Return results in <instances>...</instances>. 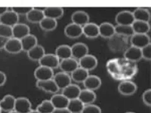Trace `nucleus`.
<instances>
[{
    "label": "nucleus",
    "instance_id": "39448f33",
    "mask_svg": "<svg viewBox=\"0 0 151 113\" xmlns=\"http://www.w3.org/2000/svg\"><path fill=\"white\" fill-rule=\"evenodd\" d=\"M40 66L48 67L52 69L59 67L60 60L55 54H45V55L39 60Z\"/></svg>",
    "mask_w": 151,
    "mask_h": 113
},
{
    "label": "nucleus",
    "instance_id": "423d86ee",
    "mask_svg": "<svg viewBox=\"0 0 151 113\" xmlns=\"http://www.w3.org/2000/svg\"><path fill=\"white\" fill-rule=\"evenodd\" d=\"M14 112L17 113H29L32 112L30 101L26 97H18L15 99Z\"/></svg>",
    "mask_w": 151,
    "mask_h": 113
},
{
    "label": "nucleus",
    "instance_id": "de8ad7c7",
    "mask_svg": "<svg viewBox=\"0 0 151 113\" xmlns=\"http://www.w3.org/2000/svg\"><path fill=\"white\" fill-rule=\"evenodd\" d=\"M7 10H9V8L6 6H0V16L4 14Z\"/></svg>",
    "mask_w": 151,
    "mask_h": 113
},
{
    "label": "nucleus",
    "instance_id": "473e14b6",
    "mask_svg": "<svg viewBox=\"0 0 151 113\" xmlns=\"http://www.w3.org/2000/svg\"><path fill=\"white\" fill-rule=\"evenodd\" d=\"M55 55L58 57L59 60H64V59L72 57L71 47L67 45H60L56 48Z\"/></svg>",
    "mask_w": 151,
    "mask_h": 113
},
{
    "label": "nucleus",
    "instance_id": "79ce46f5",
    "mask_svg": "<svg viewBox=\"0 0 151 113\" xmlns=\"http://www.w3.org/2000/svg\"><path fill=\"white\" fill-rule=\"evenodd\" d=\"M141 55H142V58L145 59L146 60H151V45H146L145 47L141 48Z\"/></svg>",
    "mask_w": 151,
    "mask_h": 113
},
{
    "label": "nucleus",
    "instance_id": "f704fd0d",
    "mask_svg": "<svg viewBox=\"0 0 151 113\" xmlns=\"http://www.w3.org/2000/svg\"><path fill=\"white\" fill-rule=\"evenodd\" d=\"M85 105L79 98L70 99L67 109L70 113H81L83 112Z\"/></svg>",
    "mask_w": 151,
    "mask_h": 113
},
{
    "label": "nucleus",
    "instance_id": "bb28decb",
    "mask_svg": "<svg viewBox=\"0 0 151 113\" xmlns=\"http://www.w3.org/2000/svg\"><path fill=\"white\" fill-rule=\"evenodd\" d=\"M26 17L29 22L33 23V24H40V21L45 17V16L43 14L42 10L33 8L26 14Z\"/></svg>",
    "mask_w": 151,
    "mask_h": 113
},
{
    "label": "nucleus",
    "instance_id": "2f4dec72",
    "mask_svg": "<svg viewBox=\"0 0 151 113\" xmlns=\"http://www.w3.org/2000/svg\"><path fill=\"white\" fill-rule=\"evenodd\" d=\"M89 71L86 70L85 69L79 67L77 69H76L73 72H71V79L75 81L76 82L82 83L85 81V79L88 77Z\"/></svg>",
    "mask_w": 151,
    "mask_h": 113
},
{
    "label": "nucleus",
    "instance_id": "7c9ffc66",
    "mask_svg": "<svg viewBox=\"0 0 151 113\" xmlns=\"http://www.w3.org/2000/svg\"><path fill=\"white\" fill-rule=\"evenodd\" d=\"M134 21H141L149 22L150 21V13L149 11L144 8H137L132 12Z\"/></svg>",
    "mask_w": 151,
    "mask_h": 113
},
{
    "label": "nucleus",
    "instance_id": "aec40b11",
    "mask_svg": "<svg viewBox=\"0 0 151 113\" xmlns=\"http://www.w3.org/2000/svg\"><path fill=\"white\" fill-rule=\"evenodd\" d=\"M43 14L45 17L58 20L64 15V11L61 7L58 6H49L43 9Z\"/></svg>",
    "mask_w": 151,
    "mask_h": 113
},
{
    "label": "nucleus",
    "instance_id": "c03bdc74",
    "mask_svg": "<svg viewBox=\"0 0 151 113\" xmlns=\"http://www.w3.org/2000/svg\"><path fill=\"white\" fill-rule=\"evenodd\" d=\"M6 82V75L3 72L0 71V87L3 86Z\"/></svg>",
    "mask_w": 151,
    "mask_h": 113
},
{
    "label": "nucleus",
    "instance_id": "a211bd4d",
    "mask_svg": "<svg viewBox=\"0 0 151 113\" xmlns=\"http://www.w3.org/2000/svg\"><path fill=\"white\" fill-rule=\"evenodd\" d=\"M14 104H15V98H14V97L10 95V94L5 95L3 99L0 100L1 111L5 112H14Z\"/></svg>",
    "mask_w": 151,
    "mask_h": 113
},
{
    "label": "nucleus",
    "instance_id": "20e7f679",
    "mask_svg": "<svg viewBox=\"0 0 151 113\" xmlns=\"http://www.w3.org/2000/svg\"><path fill=\"white\" fill-rule=\"evenodd\" d=\"M137 90V84L132 81H122L118 86V91L123 96H131L135 94Z\"/></svg>",
    "mask_w": 151,
    "mask_h": 113
},
{
    "label": "nucleus",
    "instance_id": "c9c22d12",
    "mask_svg": "<svg viewBox=\"0 0 151 113\" xmlns=\"http://www.w3.org/2000/svg\"><path fill=\"white\" fill-rule=\"evenodd\" d=\"M40 26L44 31L50 32L56 29L58 26V22H57V20H55V19L45 17L40 21Z\"/></svg>",
    "mask_w": 151,
    "mask_h": 113
},
{
    "label": "nucleus",
    "instance_id": "dca6fc26",
    "mask_svg": "<svg viewBox=\"0 0 151 113\" xmlns=\"http://www.w3.org/2000/svg\"><path fill=\"white\" fill-rule=\"evenodd\" d=\"M30 29L29 26L25 24L17 23L14 26H12V36L13 37L21 40L24 37L29 34Z\"/></svg>",
    "mask_w": 151,
    "mask_h": 113
},
{
    "label": "nucleus",
    "instance_id": "f257e3e1",
    "mask_svg": "<svg viewBox=\"0 0 151 113\" xmlns=\"http://www.w3.org/2000/svg\"><path fill=\"white\" fill-rule=\"evenodd\" d=\"M127 36H121L119 34H114L111 38L109 39L108 46L111 51L114 52L123 51L125 48H127L129 40Z\"/></svg>",
    "mask_w": 151,
    "mask_h": 113
},
{
    "label": "nucleus",
    "instance_id": "7ed1b4c3",
    "mask_svg": "<svg viewBox=\"0 0 151 113\" xmlns=\"http://www.w3.org/2000/svg\"><path fill=\"white\" fill-rule=\"evenodd\" d=\"M130 42L132 46L137 47L141 49L146 45L150 44V38L147 34L134 33L131 36Z\"/></svg>",
    "mask_w": 151,
    "mask_h": 113
},
{
    "label": "nucleus",
    "instance_id": "2eb2a0df",
    "mask_svg": "<svg viewBox=\"0 0 151 113\" xmlns=\"http://www.w3.org/2000/svg\"><path fill=\"white\" fill-rule=\"evenodd\" d=\"M124 57L126 60L130 62H137L142 59L141 49L137 47L131 46L125 49L124 53Z\"/></svg>",
    "mask_w": 151,
    "mask_h": 113
},
{
    "label": "nucleus",
    "instance_id": "f03ea898",
    "mask_svg": "<svg viewBox=\"0 0 151 113\" xmlns=\"http://www.w3.org/2000/svg\"><path fill=\"white\" fill-rule=\"evenodd\" d=\"M36 85L39 89L42 90L43 91L50 93V94H56L60 90L56 83L55 82V81L53 80V79L43 81L37 80Z\"/></svg>",
    "mask_w": 151,
    "mask_h": 113
},
{
    "label": "nucleus",
    "instance_id": "9b49d317",
    "mask_svg": "<svg viewBox=\"0 0 151 113\" xmlns=\"http://www.w3.org/2000/svg\"><path fill=\"white\" fill-rule=\"evenodd\" d=\"M64 34L70 39H78L83 34V26L71 23L67 24L64 29Z\"/></svg>",
    "mask_w": 151,
    "mask_h": 113
},
{
    "label": "nucleus",
    "instance_id": "4468645a",
    "mask_svg": "<svg viewBox=\"0 0 151 113\" xmlns=\"http://www.w3.org/2000/svg\"><path fill=\"white\" fill-rule=\"evenodd\" d=\"M115 21L118 25H132L134 21V18L132 12L129 11H122L116 14Z\"/></svg>",
    "mask_w": 151,
    "mask_h": 113
},
{
    "label": "nucleus",
    "instance_id": "4be33fe9",
    "mask_svg": "<svg viewBox=\"0 0 151 113\" xmlns=\"http://www.w3.org/2000/svg\"><path fill=\"white\" fill-rule=\"evenodd\" d=\"M72 23L83 26L89 22V15L84 11H76L71 16Z\"/></svg>",
    "mask_w": 151,
    "mask_h": 113
},
{
    "label": "nucleus",
    "instance_id": "0eeeda50",
    "mask_svg": "<svg viewBox=\"0 0 151 113\" xmlns=\"http://www.w3.org/2000/svg\"><path fill=\"white\" fill-rule=\"evenodd\" d=\"M79 66L88 71L94 69L98 66V60L94 56L91 54H86L79 60Z\"/></svg>",
    "mask_w": 151,
    "mask_h": 113
},
{
    "label": "nucleus",
    "instance_id": "72a5a7b5",
    "mask_svg": "<svg viewBox=\"0 0 151 113\" xmlns=\"http://www.w3.org/2000/svg\"><path fill=\"white\" fill-rule=\"evenodd\" d=\"M106 69L108 72L111 74L112 76L114 78H117V75L121 72V65L119 61L117 59L110 60L106 64Z\"/></svg>",
    "mask_w": 151,
    "mask_h": 113
},
{
    "label": "nucleus",
    "instance_id": "393cba45",
    "mask_svg": "<svg viewBox=\"0 0 151 113\" xmlns=\"http://www.w3.org/2000/svg\"><path fill=\"white\" fill-rule=\"evenodd\" d=\"M78 98L83 102L84 105L91 104L96 100L97 95L94 91H91V90L86 88L84 90H81Z\"/></svg>",
    "mask_w": 151,
    "mask_h": 113
},
{
    "label": "nucleus",
    "instance_id": "1a4fd4ad",
    "mask_svg": "<svg viewBox=\"0 0 151 113\" xmlns=\"http://www.w3.org/2000/svg\"><path fill=\"white\" fill-rule=\"evenodd\" d=\"M54 71L52 69L48 67H44V66H40L36 69L34 72V76L36 80L43 81L48 80V79H53Z\"/></svg>",
    "mask_w": 151,
    "mask_h": 113
},
{
    "label": "nucleus",
    "instance_id": "f8f14e48",
    "mask_svg": "<svg viewBox=\"0 0 151 113\" xmlns=\"http://www.w3.org/2000/svg\"><path fill=\"white\" fill-rule=\"evenodd\" d=\"M19 16L12 10H7L0 16V24L13 26L18 23Z\"/></svg>",
    "mask_w": 151,
    "mask_h": 113
},
{
    "label": "nucleus",
    "instance_id": "58836bf2",
    "mask_svg": "<svg viewBox=\"0 0 151 113\" xmlns=\"http://www.w3.org/2000/svg\"><path fill=\"white\" fill-rule=\"evenodd\" d=\"M0 36L6 39L13 37L12 36V26L0 24Z\"/></svg>",
    "mask_w": 151,
    "mask_h": 113
},
{
    "label": "nucleus",
    "instance_id": "cd10ccee",
    "mask_svg": "<svg viewBox=\"0 0 151 113\" xmlns=\"http://www.w3.org/2000/svg\"><path fill=\"white\" fill-rule=\"evenodd\" d=\"M27 56L33 61H39L45 55V49L42 45H36L27 52Z\"/></svg>",
    "mask_w": 151,
    "mask_h": 113
},
{
    "label": "nucleus",
    "instance_id": "c756f323",
    "mask_svg": "<svg viewBox=\"0 0 151 113\" xmlns=\"http://www.w3.org/2000/svg\"><path fill=\"white\" fill-rule=\"evenodd\" d=\"M21 45H22V50L26 52H27L31 48H33V47L37 45V39L34 35H32L30 33L21 39Z\"/></svg>",
    "mask_w": 151,
    "mask_h": 113
},
{
    "label": "nucleus",
    "instance_id": "9d476101",
    "mask_svg": "<svg viewBox=\"0 0 151 113\" xmlns=\"http://www.w3.org/2000/svg\"><path fill=\"white\" fill-rule=\"evenodd\" d=\"M59 67H60L62 72L70 74L79 67V61L73 57H70V58L61 60V61L59 64Z\"/></svg>",
    "mask_w": 151,
    "mask_h": 113
},
{
    "label": "nucleus",
    "instance_id": "49530a36",
    "mask_svg": "<svg viewBox=\"0 0 151 113\" xmlns=\"http://www.w3.org/2000/svg\"><path fill=\"white\" fill-rule=\"evenodd\" d=\"M8 39L6 38H4L2 36H0V50L3 49L4 47H5V43L7 41Z\"/></svg>",
    "mask_w": 151,
    "mask_h": 113
},
{
    "label": "nucleus",
    "instance_id": "a19ab883",
    "mask_svg": "<svg viewBox=\"0 0 151 113\" xmlns=\"http://www.w3.org/2000/svg\"><path fill=\"white\" fill-rule=\"evenodd\" d=\"M83 113H100L101 112V109L99 106H96V105L92 104H87L85 105L84 108H83Z\"/></svg>",
    "mask_w": 151,
    "mask_h": 113
},
{
    "label": "nucleus",
    "instance_id": "f3484780",
    "mask_svg": "<svg viewBox=\"0 0 151 113\" xmlns=\"http://www.w3.org/2000/svg\"><path fill=\"white\" fill-rule=\"evenodd\" d=\"M53 80L58 85L59 89H63L67 85L71 84V76L64 72H58L53 76Z\"/></svg>",
    "mask_w": 151,
    "mask_h": 113
},
{
    "label": "nucleus",
    "instance_id": "5701e85b",
    "mask_svg": "<svg viewBox=\"0 0 151 113\" xmlns=\"http://www.w3.org/2000/svg\"><path fill=\"white\" fill-rule=\"evenodd\" d=\"M99 36L104 39H110L115 34V26L108 22H104L100 24Z\"/></svg>",
    "mask_w": 151,
    "mask_h": 113
},
{
    "label": "nucleus",
    "instance_id": "37998d69",
    "mask_svg": "<svg viewBox=\"0 0 151 113\" xmlns=\"http://www.w3.org/2000/svg\"><path fill=\"white\" fill-rule=\"evenodd\" d=\"M142 100L146 106H151V90L147 89L142 94Z\"/></svg>",
    "mask_w": 151,
    "mask_h": 113
},
{
    "label": "nucleus",
    "instance_id": "ea45409f",
    "mask_svg": "<svg viewBox=\"0 0 151 113\" xmlns=\"http://www.w3.org/2000/svg\"><path fill=\"white\" fill-rule=\"evenodd\" d=\"M33 8V7H31V6H13L11 10L13 11L18 16L26 15Z\"/></svg>",
    "mask_w": 151,
    "mask_h": 113
},
{
    "label": "nucleus",
    "instance_id": "09e8293b",
    "mask_svg": "<svg viewBox=\"0 0 151 113\" xmlns=\"http://www.w3.org/2000/svg\"><path fill=\"white\" fill-rule=\"evenodd\" d=\"M0 112H2V111H1V109H0Z\"/></svg>",
    "mask_w": 151,
    "mask_h": 113
},
{
    "label": "nucleus",
    "instance_id": "6e6552de",
    "mask_svg": "<svg viewBox=\"0 0 151 113\" xmlns=\"http://www.w3.org/2000/svg\"><path fill=\"white\" fill-rule=\"evenodd\" d=\"M4 49L8 52V53L18 54L23 51L22 45H21V41L20 39H17L14 37H12L10 39H8L7 41L5 43Z\"/></svg>",
    "mask_w": 151,
    "mask_h": 113
},
{
    "label": "nucleus",
    "instance_id": "b1692460",
    "mask_svg": "<svg viewBox=\"0 0 151 113\" xmlns=\"http://www.w3.org/2000/svg\"><path fill=\"white\" fill-rule=\"evenodd\" d=\"M62 90H63L62 94H64V96L68 98L69 99H76V98L79 97L81 91V88L79 87V86L73 84H70Z\"/></svg>",
    "mask_w": 151,
    "mask_h": 113
},
{
    "label": "nucleus",
    "instance_id": "a18cd8bd",
    "mask_svg": "<svg viewBox=\"0 0 151 113\" xmlns=\"http://www.w3.org/2000/svg\"><path fill=\"white\" fill-rule=\"evenodd\" d=\"M53 112L55 113H70L67 108H62V109H55Z\"/></svg>",
    "mask_w": 151,
    "mask_h": 113
},
{
    "label": "nucleus",
    "instance_id": "6ab92c4d",
    "mask_svg": "<svg viewBox=\"0 0 151 113\" xmlns=\"http://www.w3.org/2000/svg\"><path fill=\"white\" fill-rule=\"evenodd\" d=\"M83 83L86 89L94 91L100 88V87L101 86L102 82L101 78L97 75H88Z\"/></svg>",
    "mask_w": 151,
    "mask_h": 113
},
{
    "label": "nucleus",
    "instance_id": "412c9836",
    "mask_svg": "<svg viewBox=\"0 0 151 113\" xmlns=\"http://www.w3.org/2000/svg\"><path fill=\"white\" fill-rule=\"evenodd\" d=\"M83 34L88 39H96L99 36V26L94 23H88L83 26Z\"/></svg>",
    "mask_w": 151,
    "mask_h": 113
},
{
    "label": "nucleus",
    "instance_id": "ddd939ff",
    "mask_svg": "<svg viewBox=\"0 0 151 113\" xmlns=\"http://www.w3.org/2000/svg\"><path fill=\"white\" fill-rule=\"evenodd\" d=\"M71 53H72V57L79 60V59L88 54V47L84 43H76L71 47Z\"/></svg>",
    "mask_w": 151,
    "mask_h": 113
},
{
    "label": "nucleus",
    "instance_id": "e433bc0d",
    "mask_svg": "<svg viewBox=\"0 0 151 113\" xmlns=\"http://www.w3.org/2000/svg\"><path fill=\"white\" fill-rule=\"evenodd\" d=\"M116 34L121 35V36L131 37L134 34V30L132 29V25H118L115 26Z\"/></svg>",
    "mask_w": 151,
    "mask_h": 113
},
{
    "label": "nucleus",
    "instance_id": "a878e982",
    "mask_svg": "<svg viewBox=\"0 0 151 113\" xmlns=\"http://www.w3.org/2000/svg\"><path fill=\"white\" fill-rule=\"evenodd\" d=\"M51 102L55 109L67 108L70 99L66 97L64 94H55L51 98Z\"/></svg>",
    "mask_w": 151,
    "mask_h": 113
},
{
    "label": "nucleus",
    "instance_id": "c85d7f7f",
    "mask_svg": "<svg viewBox=\"0 0 151 113\" xmlns=\"http://www.w3.org/2000/svg\"><path fill=\"white\" fill-rule=\"evenodd\" d=\"M132 29L134 33H140V34H147L150 30V25L149 22L141 21H134L132 24Z\"/></svg>",
    "mask_w": 151,
    "mask_h": 113
},
{
    "label": "nucleus",
    "instance_id": "4c0bfd02",
    "mask_svg": "<svg viewBox=\"0 0 151 113\" xmlns=\"http://www.w3.org/2000/svg\"><path fill=\"white\" fill-rule=\"evenodd\" d=\"M36 112L39 113H52L55 110V107L52 105L51 100H43L41 104L36 107Z\"/></svg>",
    "mask_w": 151,
    "mask_h": 113
}]
</instances>
